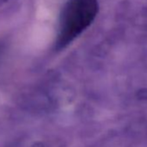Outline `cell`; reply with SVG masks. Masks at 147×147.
Here are the masks:
<instances>
[{"label":"cell","instance_id":"1","mask_svg":"<svg viewBox=\"0 0 147 147\" xmlns=\"http://www.w3.org/2000/svg\"><path fill=\"white\" fill-rule=\"evenodd\" d=\"M98 12L97 0H68L61 14L58 43L65 46L75 40L92 24Z\"/></svg>","mask_w":147,"mask_h":147}]
</instances>
